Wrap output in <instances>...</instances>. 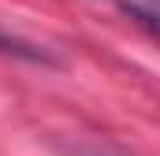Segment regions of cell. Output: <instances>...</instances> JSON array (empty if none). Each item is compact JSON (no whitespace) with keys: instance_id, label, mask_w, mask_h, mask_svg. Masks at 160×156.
Here are the masks:
<instances>
[{"instance_id":"3","label":"cell","mask_w":160,"mask_h":156,"mask_svg":"<svg viewBox=\"0 0 160 156\" xmlns=\"http://www.w3.org/2000/svg\"><path fill=\"white\" fill-rule=\"evenodd\" d=\"M93 156H104V153H93Z\"/></svg>"},{"instance_id":"1","label":"cell","mask_w":160,"mask_h":156,"mask_svg":"<svg viewBox=\"0 0 160 156\" xmlns=\"http://www.w3.org/2000/svg\"><path fill=\"white\" fill-rule=\"evenodd\" d=\"M123 15H130L138 26H145L149 34L160 37V0H119Z\"/></svg>"},{"instance_id":"2","label":"cell","mask_w":160,"mask_h":156,"mask_svg":"<svg viewBox=\"0 0 160 156\" xmlns=\"http://www.w3.org/2000/svg\"><path fill=\"white\" fill-rule=\"evenodd\" d=\"M0 52H22V56H38V52H30V48H22L15 37H4L0 34Z\"/></svg>"}]
</instances>
